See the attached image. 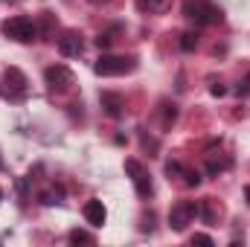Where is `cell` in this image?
<instances>
[{
  "instance_id": "6da1fadb",
  "label": "cell",
  "mask_w": 250,
  "mask_h": 247,
  "mask_svg": "<svg viewBox=\"0 0 250 247\" xmlns=\"http://www.w3.org/2000/svg\"><path fill=\"white\" fill-rule=\"evenodd\" d=\"M3 35L12 38V41H18V44H29V41L38 38V26H35V21H29V18L15 15V18L3 21Z\"/></svg>"
},
{
  "instance_id": "7a4b0ae2",
  "label": "cell",
  "mask_w": 250,
  "mask_h": 247,
  "mask_svg": "<svg viewBox=\"0 0 250 247\" xmlns=\"http://www.w3.org/2000/svg\"><path fill=\"white\" fill-rule=\"evenodd\" d=\"M184 15L189 21H195L198 26H207V23H218L221 21V9L212 6L209 0H187L184 3Z\"/></svg>"
},
{
  "instance_id": "3957f363",
  "label": "cell",
  "mask_w": 250,
  "mask_h": 247,
  "mask_svg": "<svg viewBox=\"0 0 250 247\" xmlns=\"http://www.w3.org/2000/svg\"><path fill=\"white\" fill-rule=\"evenodd\" d=\"M125 172L131 175V184H134V189H137V195H140V198H151V195H154L151 175H148V169H146L140 160L128 157V160H125Z\"/></svg>"
},
{
  "instance_id": "277c9868",
  "label": "cell",
  "mask_w": 250,
  "mask_h": 247,
  "mask_svg": "<svg viewBox=\"0 0 250 247\" xmlns=\"http://www.w3.org/2000/svg\"><path fill=\"white\" fill-rule=\"evenodd\" d=\"M93 70L99 73V76H125V73H131V70H137V62L128 56H102L99 62L93 64Z\"/></svg>"
},
{
  "instance_id": "5b68a950",
  "label": "cell",
  "mask_w": 250,
  "mask_h": 247,
  "mask_svg": "<svg viewBox=\"0 0 250 247\" xmlns=\"http://www.w3.org/2000/svg\"><path fill=\"white\" fill-rule=\"evenodd\" d=\"M44 82H47V87L53 90V93H64V90H70L73 87V70L67 67V64H53V67H47L44 70Z\"/></svg>"
},
{
  "instance_id": "8992f818",
  "label": "cell",
  "mask_w": 250,
  "mask_h": 247,
  "mask_svg": "<svg viewBox=\"0 0 250 247\" xmlns=\"http://www.w3.org/2000/svg\"><path fill=\"white\" fill-rule=\"evenodd\" d=\"M195 215H198V204L195 201H178L169 209V227L172 230H184L187 224H192Z\"/></svg>"
},
{
  "instance_id": "52a82bcc",
  "label": "cell",
  "mask_w": 250,
  "mask_h": 247,
  "mask_svg": "<svg viewBox=\"0 0 250 247\" xmlns=\"http://www.w3.org/2000/svg\"><path fill=\"white\" fill-rule=\"evenodd\" d=\"M3 82H6V93H9V99H15V102L23 99L26 90H29V87H26L29 82H26V76H23L18 67H9V70L3 73Z\"/></svg>"
},
{
  "instance_id": "ba28073f",
  "label": "cell",
  "mask_w": 250,
  "mask_h": 247,
  "mask_svg": "<svg viewBox=\"0 0 250 247\" xmlns=\"http://www.w3.org/2000/svg\"><path fill=\"white\" fill-rule=\"evenodd\" d=\"M82 50H84V44H82V35L79 32H64L62 38H59V53H62L64 59H76V56H82Z\"/></svg>"
},
{
  "instance_id": "9c48e42d",
  "label": "cell",
  "mask_w": 250,
  "mask_h": 247,
  "mask_svg": "<svg viewBox=\"0 0 250 247\" xmlns=\"http://www.w3.org/2000/svg\"><path fill=\"white\" fill-rule=\"evenodd\" d=\"M99 102H102V108H105L108 117H120L123 108H125V99L120 93H114V90H102V93H99Z\"/></svg>"
},
{
  "instance_id": "30bf717a",
  "label": "cell",
  "mask_w": 250,
  "mask_h": 247,
  "mask_svg": "<svg viewBox=\"0 0 250 247\" xmlns=\"http://www.w3.org/2000/svg\"><path fill=\"white\" fill-rule=\"evenodd\" d=\"M105 218H108V212H105V204L102 201H87L84 204V221L90 227H102Z\"/></svg>"
},
{
  "instance_id": "8fae6325",
  "label": "cell",
  "mask_w": 250,
  "mask_h": 247,
  "mask_svg": "<svg viewBox=\"0 0 250 247\" xmlns=\"http://www.w3.org/2000/svg\"><path fill=\"white\" fill-rule=\"evenodd\" d=\"M160 108H163V125L169 128V125L178 120V105H175V102H163Z\"/></svg>"
},
{
  "instance_id": "7c38bea8",
  "label": "cell",
  "mask_w": 250,
  "mask_h": 247,
  "mask_svg": "<svg viewBox=\"0 0 250 247\" xmlns=\"http://www.w3.org/2000/svg\"><path fill=\"white\" fill-rule=\"evenodd\" d=\"M117 32H120V26H111V29H108V32H102V35H99V38H96V44H99V47H102V50H108V47H111V44H114V35H117Z\"/></svg>"
},
{
  "instance_id": "4fadbf2b",
  "label": "cell",
  "mask_w": 250,
  "mask_h": 247,
  "mask_svg": "<svg viewBox=\"0 0 250 247\" xmlns=\"http://www.w3.org/2000/svg\"><path fill=\"white\" fill-rule=\"evenodd\" d=\"M70 245H93V236L84 230H73L70 233Z\"/></svg>"
},
{
  "instance_id": "5bb4252c",
  "label": "cell",
  "mask_w": 250,
  "mask_h": 247,
  "mask_svg": "<svg viewBox=\"0 0 250 247\" xmlns=\"http://www.w3.org/2000/svg\"><path fill=\"white\" fill-rule=\"evenodd\" d=\"M195 47H198V35H195V32H184V35H181V50H184V53H192Z\"/></svg>"
},
{
  "instance_id": "9a60e30c",
  "label": "cell",
  "mask_w": 250,
  "mask_h": 247,
  "mask_svg": "<svg viewBox=\"0 0 250 247\" xmlns=\"http://www.w3.org/2000/svg\"><path fill=\"white\" fill-rule=\"evenodd\" d=\"M62 201V189H47L44 195H41V204H47V206H53V204H59Z\"/></svg>"
},
{
  "instance_id": "2e32d148",
  "label": "cell",
  "mask_w": 250,
  "mask_h": 247,
  "mask_svg": "<svg viewBox=\"0 0 250 247\" xmlns=\"http://www.w3.org/2000/svg\"><path fill=\"white\" fill-rule=\"evenodd\" d=\"M140 9H148V12H160V9H166V0H140Z\"/></svg>"
},
{
  "instance_id": "e0dca14e",
  "label": "cell",
  "mask_w": 250,
  "mask_h": 247,
  "mask_svg": "<svg viewBox=\"0 0 250 247\" xmlns=\"http://www.w3.org/2000/svg\"><path fill=\"white\" fill-rule=\"evenodd\" d=\"M184 184H187V186H198V184H201V175H198V172H192V169H184Z\"/></svg>"
},
{
  "instance_id": "ac0fdd59",
  "label": "cell",
  "mask_w": 250,
  "mask_h": 247,
  "mask_svg": "<svg viewBox=\"0 0 250 247\" xmlns=\"http://www.w3.org/2000/svg\"><path fill=\"white\" fill-rule=\"evenodd\" d=\"M192 245H212V239L204 236V233H195V236H192Z\"/></svg>"
},
{
  "instance_id": "d6986e66",
  "label": "cell",
  "mask_w": 250,
  "mask_h": 247,
  "mask_svg": "<svg viewBox=\"0 0 250 247\" xmlns=\"http://www.w3.org/2000/svg\"><path fill=\"white\" fill-rule=\"evenodd\" d=\"M166 175H184V166L181 163H169L166 166Z\"/></svg>"
},
{
  "instance_id": "ffe728a7",
  "label": "cell",
  "mask_w": 250,
  "mask_h": 247,
  "mask_svg": "<svg viewBox=\"0 0 250 247\" xmlns=\"http://www.w3.org/2000/svg\"><path fill=\"white\" fill-rule=\"evenodd\" d=\"M209 93H212V96H224V93H227V87H224V84H212V87H209Z\"/></svg>"
},
{
  "instance_id": "44dd1931",
  "label": "cell",
  "mask_w": 250,
  "mask_h": 247,
  "mask_svg": "<svg viewBox=\"0 0 250 247\" xmlns=\"http://www.w3.org/2000/svg\"><path fill=\"white\" fill-rule=\"evenodd\" d=\"M245 195H248V201H250V186H248V189H245Z\"/></svg>"
},
{
  "instance_id": "7402d4cb",
  "label": "cell",
  "mask_w": 250,
  "mask_h": 247,
  "mask_svg": "<svg viewBox=\"0 0 250 247\" xmlns=\"http://www.w3.org/2000/svg\"><path fill=\"white\" fill-rule=\"evenodd\" d=\"M0 201H3V189H0Z\"/></svg>"
},
{
  "instance_id": "603a6c76",
  "label": "cell",
  "mask_w": 250,
  "mask_h": 247,
  "mask_svg": "<svg viewBox=\"0 0 250 247\" xmlns=\"http://www.w3.org/2000/svg\"><path fill=\"white\" fill-rule=\"evenodd\" d=\"M12 3H18V0H12Z\"/></svg>"
}]
</instances>
